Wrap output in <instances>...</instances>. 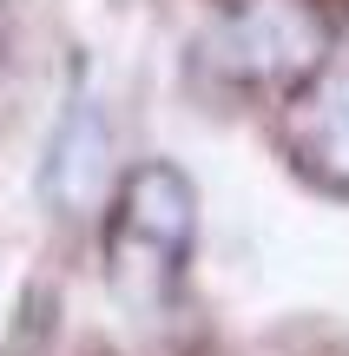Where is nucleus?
<instances>
[{
  "label": "nucleus",
  "instance_id": "obj_1",
  "mask_svg": "<svg viewBox=\"0 0 349 356\" xmlns=\"http://www.w3.org/2000/svg\"><path fill=\"white\" fill-rule=\"evenodd\" d=\"M191 238H198L191 178L165 159L139 165L119 185L112 231H105V270H112L119 304H132V310L171 304L185 284V264H191Z\"/></svg>",
  "mask_w": 349,
  "mask_h": 356
},
{
  "label": "nucleus",
  "instance_id": "obj_2",
  "mask_svg": "<svg viewBox=\"0 0 349 356\" xmlns=\"http://www.w3.org/2000/svg\"><path fill=\"white\" fill-rule=\"evenodd\" d=\"M198 60L231 86H303L330 60V20L310 0H244L205 33Z\"/></svg>",
  "mask_w": 349,
  "mask_h": 356
},
{
  "label": "nucleus",
  "instance_id": "obj_3",
  "mask_svg": "<svg viewBox=\"0 0 349 356\" xmlns=\"http://www.w3.org/2000/svg\"><path fill=\"white\" fill-rule=\"evenodd\" d=\"M105 159H112V132H105L99 99L86 92V99L66 106L60 132H53V145H46V165H40L46 204L66 211V218H79L92 198H99V185H105Z\"/></svg>",
  "mask_w": 349,
  "mask_h": 356
},
{
  "label": "nucleus",
  "instance_id": "obj_4",
  "mask_svg": "<svg viewBox=\"0 0 349 356\" xmlns=\"http://www.w3.org/2000/svg\"><path fill=\"white\" fill-rule=\"evenodd\" d=\"M290 152L316 185L349 191V73H330L323 86L303 92L290 119Z\"/></svg>",
  "mask_w": 349,
  "mask_h": 356
}]
</instances>
